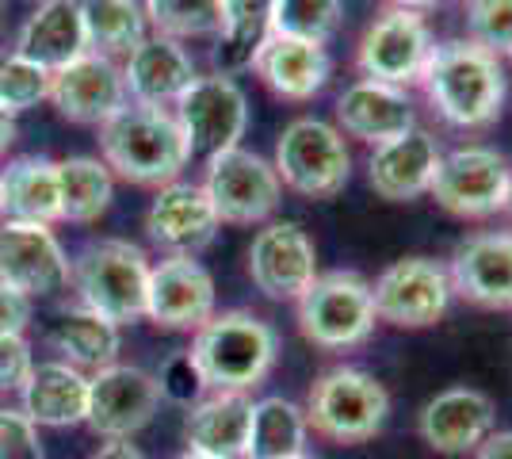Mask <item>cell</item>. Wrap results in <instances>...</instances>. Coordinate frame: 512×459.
I'll return each instance as SVG.
<instances>
[{
  "mask_svg": "<svg viewBox=\"0 0 512 459\" xmlns=\"http://www.w3.org/2000/svg\"><path fill=\"white\" fill-rule=\"evenodd\" d=\"M100 150L111 173L146 188L172 184L192 161L188 138L169 108H146L130 100L100 127Z\"/></svg>",
  "mask_w": 512,
  "mask_h": 459,
  "instance_id": "1",
  "label": "cell"
},
{
  "mask_svg": "<svg viewBox=\"0 0 512 459\" xmlns=\"http://www.w3.org/2000/svg\"><path fill=\"white\" fill-rule=\"evenodd\" d=\"M428 104L451 127H490L505 104V69L501 58L474 46L470 39L432 46L421 73Z\"/></svg>",
  "mask_w": 512,
  "mask_h": 459,
  "instance_id": "2",
  "label": "cell"
},
{
  "mask_svg": "<svg viewBox=\"0 0 512 459\" xmlns=\"http://www.w3.org/2000/svg\"><path fill=\"white\" fill-rule=\"evenodd\" d=\"M192 360L207 391L249 394L279 356L276 329L249 310H226L195 329Z\"/></svg>",
  "mask_w": 512,
  "mask_h": 459,
  "instance_id": "3",
  "label": "cell"
},
{
  "mask_svg": "<svg viewBox=\"0 0 512 459\" xmlns=\"http://www.w3.org/2000/svg\"><path fill=\"white\" fill-rule=\"evenodd\" d=\"M146 253L130 241L104 238L85 245L69 261V280L81 295V306L100 314L115 326L146 318V291H150Z\"/></svg>",
  "mask_w": 512,
  "mask_h": 459,
  "instance_id": "4",
  "label": "cell"
},
{
  "mask_svg": "<svg viewBox=\"0 0 512 459\" xmlns=\"http://www.w3.org/2000/svg\"><path fill=\"white\" fill-rule=\"evenodd\" d=\"M302 414L318 437L337 444H363L386 425L390 394L375 375L360 368H333L318 375Z\"/></svg>",
  "mask_w": 512,
  "mask_h": 459,
  "instance_id": "5",
  "label": "cell"
},
{
  "mask_svg": "<svg viewBox=\"0 0 512 459\" xmlns=\"http://www.w3.org/2000/svg\"><path fill=\"white\" fill-rule=\"evenodd\" d=\"M279 184L306 199H333L344 192L352 176V153L344 146V134L321 119H295L287 123L276 142Z\"/></svg>",
  "mask_w": 512,
  "mask_h": 459,
  "instance_id": "6",
  "label": "cell"
},
{
  "mask_svg": "<svg viewBox=\"0 0 512 459\" xmlns=\"http://www.w3.org/2000/svg\"><path fill=\"white\" fill-rule=\"evenodd\" d=\"M371 284L356 272H325L302 291L299 329L318 349H356L375 329Z\"/></svg>",
  "mask_w": 512,
  "mask_h": 459,
  "instance_id": "7",
  "label": "cell"
},
{
  "mask_svg": "<svg viewBox=\"0 0 512 459\" xmlns=\"http://www.w3.org/2000/svg\"><path fill=\"white\" fill-rule=\"evenodd\" d=\"M428 192L451 215L486 219L512 203V169L490 146H463L440 157Z\"/></svg>",
  "mask_w": 512,
  "mask_h": 459,
  "instance_id": "8",
  "label": "cell"
},
{
  "mask_svg": "<svg viewBox=\"0 0 512 459\" xmlns=\"http://www.w3.org/2000/svg\"><path fill=\"white\" fill-rule=\"evenodd\" d=\"M203 192L211 199L218 222L253 226V222H264L276 215L279 199H283V184H279L272 161L234 146L226 153H214L207 161Z\"/></svg>",
  "mask_w": 512,
  "mask_h": 459,
  "instance_id": "9",
  "label": "cell"
},
{
  "mask_svg": "<svg viewBox=\"0 0 512 459\" xmlns=\"http://www.w3.org/2000/svg\"><path fill=\"white\" fill-rule=\"evenodd\" d=\"M176 123L188 138L192 157L234 150L249 127V100L234 77H195V85L176 100Z\"/></svg>",
  "mask_w": 512,
  "mask_h": 459,
  "instance_id": "10",
  "label": "cell"
},
{
  "mask_svg": "<svg viewBox=\"0 0 512 459\" xmlns=\"http://www.w3.org/2000/svg\"><path fill=\"white\" fill-rule=\"evenodd\" d=\"M432 46L436 43H432V31L421 12L390 8L363 31L356 66H360L363 81L406 88L421 81L428 58H432Z\"/></svg>",
  "mask_w": 512,
  "mask_h": 459,
  "instance_id": "11",
  "label": "cell"
},
{
  "mask_svg": "<svg viewBox=\"0 0 512 459\" xmlns=\"http://www.w3.org/2000/svg\"><path fill=\"white\" fill-rule=\"evenodd\" d=\"M371 303H375V318L386 326H436L451 303L448 268H440L428 257H402L371 284Z\"/></svg>",
  "mask_w": 512,
  "mask_h": 459,
  "instance_id": "12",
  "label": "cell"
},
{
  "mask_svg": "<svg viewBox=\"0 0 512 459\" xmlns=\"http://www.w3.org/2000/svg\"><path fill=\"white\" fill-rule=\"evenodd\" d=\"M161 406L157 379L130 364H107L88 375L85 425L104 440H130L153 421Z\"/></svg>",
  "mask_w": 512,
  "mask_h": 459,
  "instance_id": "13",
  "label": "cell"
},
{
  "mask_svg": "<svg viewBox=\"0 0 512 459\" xmlns=\"http://www.w3.org/2000/svg\"><path fill=\"white\" fill-rule=\"evenodd\" d=\"M249 276L268 299H295L318 280V249L299 222H268L249 245Z\"/></svg>",
  "mask_w": 512,
  "mask_h": 459,
  "instance_id": "14",
  "label": "cell"
},
{
  "mask_svg": "<svg viewBox=\"0 0 512 459\" xmlns=\"http://www.w3.org/2000/svg\"><path fill=\"white\" fill-rule=\"evenodd\" d=\"M0 284L27 299H43L69 284V257L50 226L39 222L0 226Z\"/></svg>",
  "mask_w": 512,
  "mask_h": 459,
  "instance_id": "15",
  "label": "cell"
},
{
  "mask_svg": "<svg viewBox=\"0 0 512 459\" xmlns=\"http://www.w3.org/2000/svg\"><path fill=\"white\" fill-rule=\"evenodd\" d=\"M218 226L222 222L214 215L203 184H188V180H172L165 188H157L146 211L150 238L161 249H169L172 257H199L218 238Z\"/></svg>",
  "mask_w": 512,
  "mask_h": 459,
  "instance_id": "16",
  "label": "cell"
},
{
  "mask_svg": "<svg viewBox=\"0 0 512 459\" xmlns=\"http://www.w3.org/2000/svg\"><path fill=\"white\" fill-rule=\"evenodd\" d=\"M146 318L161 329H199L214 318V280L195 257H169L150 268Z\"/></svg>",
  "mask_w": 512,
  "mask_h": 459,
  "instance_id": "17",
  "label": "cell"
},
{
  "mask_svg": "<svg viewBox=\"0 0 512 459\" xmlns=\"http://www.w3.org/2000/svg\"><path fill=\"white\" fill-rule=\"evenodd\" d=\"M54 108L62 111L69 123H96L104 127L115 111L127 104V85H123V69L111 58L100 54H81L73 66L58 69L50 77V96Z\"/></svg>",
  "mask_w": 512,
  "mask_h": 459,
  "instance_id": "18",
  "label": "cell"
},
{
  "mask_svg": "<svg viewBox=\"0 0 512 459\" xmlns=\"http://www.w3.org/2000/svg\"><path fill=\"white\" fill-rule=\"evenodd\" d=\"M451 291L486 310H512V234L490 230L467 238L448 268Z\"/></svg>",
  "mask_w": 512,
  "mask_h": 459,
  "instance_id": "19",
  "label": "cell"
},
{
  "mask_svg": "<svg viewBox=\"0 0 512 459\" xmlns=\"http://www.w3.org/2000/svg\"><path fill=\"white\" fill-rule=\"evenodd\" d=\"M493 402L490 394L474 387H448L421 410V440L440 456H467L493 433Z\"/></svg>",
  "mask_w": 512,
  "mask_h": 459,
  "instance_id": "20",
  "label": "cell"
},
{
  "mask_svg": "<svg viewBox=\"0 0 512 459\" xmlns=\"http://www.w3.org/2000/svg\"><path fill=\"white\" fill-rule=\"evenodd\" d=\"M195 77L199 73H195L192 54L161 35H146L127 54V66H123L127 96L146 108H176V100L195 85Z\"/></svg>",
  "mask_w": 512,
  "mask_h": 459,
  "instance_id": "21",
  "label": "cell"
},
{
  "mask_svg": "<svg viewBox=\"0 0 512 459\" xmlns=\"http://www.w3.org/2000/svg\"><path fill=\"white\" fill-rule=\"evenodd\" d=\"M440 146L436 138L421 127H413L409 134L383 142L371 153V165H367V180L371 188L390 203H409V199L425 196L432 188V176L440 169Z\"/></svg>",
  "mask_w": 512,
  "mask_h": 459,
  "instance_id": "22",
  "label": "cell"
},
{
  "mask_svg": "<svg viewBox=\"0 0 512 459\" xmlns=\"http://www.w3.org/2000/svg\"><path fill=\"white\" fill-rule=\"evenodd\" d=\"M337 123L344 134L371 142V146H383L394 142L417 127V115L409 104L406 88L379 85V81H356L341 92L337 100Z\"/></svg>",
  "mask_w": 512,
  "mask_h": 459,
  "instance_id": "23",
  "label": "cell"
},
{
  "mask_svg": "<svg viewBox=\"0 0 512 459\" xmlns=\"http://www.w3.org/2000/svg\"><path fill=\"white\" fill-rule=\"evenodd\" d=\"M16 54L27 58L31 66L46 69L50 77L88 54L81 0H43L20 27Z\"/></svg>",
  "mask_w": 512,
  "mask_h": 459,
  "instance_id": "24",
  "label": "cell"
},
{
  "mask_svg": "<svg viewBox=\"0 0 512 459\" xmlns=\"http://www.w3.org/2000/svg\"><path fill=\"white\" fill-rule=\"evenodd\" d=\"M249 425H253V398L218 391L211 398H199L192 414L184 417V440L192 452L211 459H245Z\"/></svg>",
  "mask_w": 512,
  "mask_h": 459,
  "instance_id": "25",
  "label": "cell"
},
{
  "mask_svg": "<svg viewBox=\"0 0 512 459\" xmlns=\"http://www.w3.org/2000/svg\"><path fill=\"white\" fill-rule=\"evenodd\" d=\"M253 69L283 100H314L329 81V54L321 43H302L287 35H268Z\"/></svg>",
  "mask_w": 512,
  "mask_h": 459,
  "instance_id": "26",
  "label": "cell"
},
{
  "mask_svg": "<svg viewBox=\"0 0 512 459\" xmlns=\"http://www.w3.org/2000/svg\"><path fill=\"white\" fill-rule=\"evenodd\" d=\"M23 414L46 429H69L81 425L88 414V375L65 360L35 364L31 379L23 383Z\"/></svg>",
  "mask_w": 512,
  "mask_h": 459,
  "instance_id": "27",
  "label": "cell"
},
{
  "mask_svg": "<svg viewBox=\"0 0 512 459\" xmlns=\"http://www.w3.org/2000/svg\"><path fill=\"white\" fill-rule=\"evenodd\" d=\"M0 211L8 222H50L62 219L58 199V161L46 157H16L0 173Z\"/></svg>",
  "mask_w": 512,
  "mask_h": 459,
  "instance_id": "28",
  "label": "cell"
},
{
  "mask_svg": "<svg viewBox=\"0 0 512 459\" xmlns=\"http://www.w3.org/2000/svg\"><path fill=\"white\" fill-rule=\"evenodd\" d=\"M272 8L276 0H222V31L211 50L218 77L253 69L260 46L272 35Z\"/></svg>",
  "mask_w": 512,
  "mask_h": 459,
  "instance_id": "29",
  "label": "cell"
},
{
  "mask_svg": "<svg viewBox=\"0 0 512 459\" xmlns=\"http://www.w3.org/2000/svg\"><path fill=\"white\" fill-rule=\"evenodd\" d=\"M306 414L291 398H260L253 402V425H249V444L245 459H295L306 456Z\"/></svg>",
  "mask_w": 512,
  "mask_h": 459,
  "instance_id": "30",
  "label": "cell"
},
{
  "mask_svg": "<svg viewBox=\"0 0 512 459\" xmlns=\"http://www.w3.org/2000/svg\"><path fill=\"white\" fill-rule=\"evenodd\" d=\"M50 345H54V352H62L65 364L100 372L107 364H115V356H119V326L81 306V310H69L54 322Z\"/></svg>",
  "mask_w": 512,
  "mask_h": 459,
  "instance_id": "31",
  "label": "cell"
},
{
  "mask_svg": "<svg viewBox=\"0 0 512 459\" xmlns=\"http://www.w3.org/2000/svg\"><path fill=\"white\" fill-rule=\"evenodd\" d=\"M85 43L100 58H127L146 39V8L134 0H81Z\"/></svg>",
  "mask_w": 512,
  "mask_h": 459,
  "instance_id": "32",
  "label": "cell"
},
{
  "mask_svg": "<svg viewBox=\"0 0 512 459\" xmlns=\"http://www.w3.org/2000/svg\"><path fill=\"white\" fill-rule=\"evenodd\" d=\"M115 196L111 169L96 157H65L58 161V199L65 222L100 219Z\"/></svg>",
  "mask_w": 512,
  "mask_h": 459,
  "instance_id": "33",
  "label": "cell"
},
{
  "mask_svg": "<svg viewBox=\"0 0 512 459\" xmlns=\"http://www.w3.org/2000/svg\"><path fill=\"white\" fill-rule=\"evenodd\" d=\"M146 23L161 39H218L222 0H146Z\"/></svg>",
  "mask_w": 512,
  "mask_h": 459,
  "instance_id": "34",
  "label": "cell"
},
{
  "mask_svg": "<svg viewBox=\"0 0 512 459\" xmlns=\"http://www.w3.org/2000/svg\"><path fill=\"white\" fill-rule=\"evenodd\" d=\"M337 27H341V0H276L272 8V35L325 46Z\"/></svg>",
  "mask_w": 512,
  "mask_h": 459,
  "instance_id": "35",
  "label": "cell"
},
{
  "mask_svg": "<svg viewBox=\"0 0 512 459\" xmlns=\"http://www.w3.org/2000/svg\"><path fill=\"white\" fill-rule=\"evenodd\" d=\"M46 96H50V73L46 69L31 66L16 50L0 54V108L8 115H20V111L43 104Z\"/></svg>",
  "mask_w": 512,
  "mask_h": 459,
  "instance_id": "36",
  "label": "cell"
},
{
  "mask_svg": "<svg viewBox=\"0 0 512 459\" xmlns=\"http://www.w3.org/2000/svg\"><path fill=\"white\" fill-rule=\"evenodd\" d=\"M467 31L493 58H512V0H467Z\"/></svg>",
  "mask_w": 512,
  "mask_h": 459,
  "instance_id": "37",
  "label": "cell"
},
{
  "mask_svg": "<svg viewBox=\"0 0 512 459\" xmlns=\"http://www.w3.org/2000/svg\"><path fill=\"white\" fill-rule=\"evenodd\" d=\"M153 379H157L161 398H169V402H176V406H195V402L203 398V391H207L203 375H199V368H195L192 352H176V356H169Z\"/></svg>",
  "mask_w": 512,
  "mask_h": 459,
  "instance_id": "38",
  "label": "cell"
},
{
  "mask_svg": "<svg viewBox=\"0 0 512 459\" xmlns=\"http://www.w3.org/2000/svg\"><path fill=\"white\" fill-rule=\"evenodd\" d=\"M0 459H43L39 425L12 406H0Z\"/></svg>",
  "mask_w": 512,
  "mask_h": 459,
  "instance_id": "39",
  "label": "cell"
},
{
  "mask_svg": "<svg viewBox=\"0 0 512 459\" xmlns=\"http://www.w3.org/2000/svg\"><path fill=\"white\" fill-rule=\"evenodd\" d=\"M35 372L31 345L23 337H0V391H23Z\"/></svg>",
  "mask_w": 512,
  "mask_h": 459,
  "instance_id": "40",
  "label": "cell"
},
{
  "mask_svg": "<svg viewBox=\"0 0 512 459\" xmlns=\"http://www.w3.org/2000/svg\"><path fill=\"white\" fill-rule=\"evenodd\" d=\"M31 322V299L0 284V337H23Z\"/></svg>",
  "mask_w": 512,
  "mask_h": 459,
  "instance_id": "41",
  "label": "cell"
},
{
  "mask_svg": "<svg viewBox=\"0 0 512 459\" xmlns=\"http://www.w3.org/2000/svg\"><path fill=\"white\" fill-rule=\"evenodd\" d=\"M474 459H512V429L509 433H490L474 448Z\"/></svg>",
  "mask_w": 512,
  "mask_h": 459,
  "instance_id": "42",
  "label": "cell"
},
{
  "mask_svg": "<svg viewBox=\"0 0 512 459\" xmlns=\"http://www.w3.org/2000/svg\"><path fill=\"white\" fill-rule=\"evenodd\" d=\"M92 459H146L130 440H107V444H100L96 448V456Z\"/></svg>",
  "mask_w": 512,
  "mask_h": 459,
  "instance_id": "43",
  "label": "cell"
},
{
  "mask_svg": "<svg viewBox=\"0 0 512 459\" xmlns=\"http://www.w3.org/2000/svg\"><path fill=\"white\" fill-rule=\"evenodd\" d=\"M16 142V115H8V111L0 108V153L8 150Z\"/></svg>",
  "mask_w": 512,
  "mask_h": 459,
  "instance_id": "44",
  "label": "cell"
},
{
  "mask_svg": "<svg viewBox=\"0 0 512 459\" xmlns=\"http://www.w3.org/2000/svg\"><path fill=\"white\" fill-rule=\"evenodd\" d=\"M394 8H406V12H425L432 4H440V0H390Z\"/></svg>",
  "mask_w": 512,
  "mask_h": 459,
  "instance_id": "45",
  "label": "cell"
},
{
  "mask_svg": "<svg viewBox=\"0 0 512 459\" xmlns=\"http://www.w3.org/2000/svg\"><path fill=\"white\" fill-rule=\"evenodd\" d=\"M172 459H211V456H203V452H192V448H188V452H180V456H172Z\"/></svg>",
  "mask_w": 512,
  "mask_h": 459,
  "instance_id": "46",
  "label": "cell"
},
{
  "mask_svg": "<svg viewBox=\"0 0 512 459\" xmlns=\"http://www.w3.org/2000/svg\"><path fill=\"white\" fill-rule=\"evenodd\" d=\"M295 459H314V456H295Z\"/></svg>",
  "mask_w": 512,
  "mask_h": 459,
  "instance_id": "47",
  "label": "cell"
},
{
  "mask_svg": "<svg viewBox=\"0 0 512 459\" xmlns=\"http://www.w3.org/2000/svg\"><path fill=\"white\" fill-rule=\"evenodd\" d=\"M134 4H146V0H134Z\"/></svg>",
  "mask_w": 512,
  "mask_h": 459,
  "instance_id": "48",
  "label": "cell"
},
{
  "mask_svg": "<svg viewBox=\"0 0 512 459\" xmlns=\"http://www.w3.org/2000/svg\"><path fill=\"white\" fill-rule=\"evenodd\" d=\"M0 12H4V0H0Z\"/></svg>",
  "mask_w": 512,
  "mask_h": 459,
  "instance_id": "49",
  "label": "cell"
},
{
  "mask_svg": "<svg viewBox=\"0 0 512 459\" xmlns=\"http://www.w3.org/2000/svg\"><path fill=\"white\" fill-rule=\"evenodd\" d=\"M509 207H512V203H509Z\"/></svg>",
  "mask_w": 512,
  "mask_h": 459,
  "instance_id": "50",
  "label": "cell"
}]
</instances>
